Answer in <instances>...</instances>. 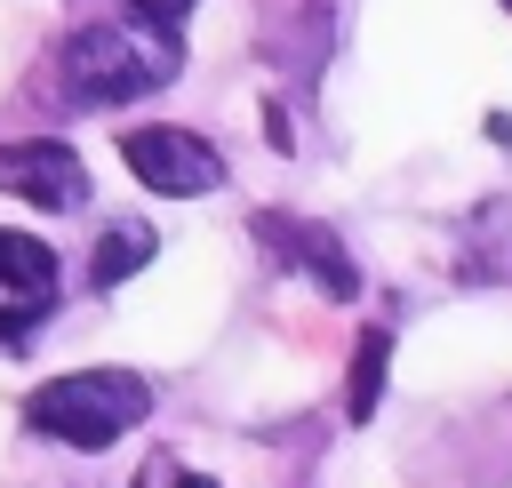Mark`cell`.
Returning a JSON list of instances; mask_svg holds the SVG:
<instances>
[{
	"label": "cell",
	"mask_w": 512,
	"mask_h": 488,
	"mask_svg": "<svg viewBox=\"0 0 512 488\" xmlns=\"http://www.w3.org/2000/svg\"><path fill=\"white\" fill-rule=\"evenodd\" d=\"M504 8H512V0H504Z\"/></svg>",
	"instance_id": "obj_11"
},
{
	"label": "cell",
	"mask_w": 512,
	"mask_h": 488,
	"mask_svg": "<svg viewBox=\"0 0 512 488\" xmlns=\"http://www.w3.org/2000/svg\"><path fill=\"white\" fill-rule=\"evenodd\" d=\"M56 304V248L32 232H0V336L40 320Z\"/></svg>",
	"instance_id": "obj_6"
},
{
	"label": "cell",
	"mask_w": 512,
	"mask_h": 488,
	"mask_svg": "<svg viewBox=\"0 0 512 488\" xmlns=\"http://www.w3.org/2000/svg\"><path fill=\"white\" fill-rule=\"evenodd\" d=\"M384 368H392V336L368 328V336L352 344V384H344V416H352V424L376 416V400H384Z\"/></svg>",
	"instance_id": "obj_8"
},
{
	"label": "cell",
	"mask_w": 512,
	"mask_h": 488,
	"mask_svg": "<svg viewBox=\"0 0 512 488\" xmlns=\"http://www.w3.org/2000/svg\"><path fill=\"white\" fill-rule=\"evenodd\" d=\"M152 248H160V240H152V224H136V216H128V224H112V232H96V256H88V280H96V288H120L128 272H144V264H152Z\"/></svg>",
	"instance_id": "obj_7"
},
{
	"label": "cell",
	"mask_w": 512,
	"mask_h": 488,
	"mask_svg": "<svg viewBox=\"0 0 512 488\" xmlns=\"http://www.w3.org/2000/svg\"><path fill=\"white\" fill-rule=\"evenodd\" d=\"M192 8H200V0H128V16H144V24H168V32H176Z\"/></svg>",
	"instance_id": "obj_10"
},
{
	"label": "cell",
	"mask_w": 512,
	"mask_h": 488,
	"mask_svg": "<svg viewBox=\"0 0 512 488\" xmlns=\"http://www.w3.org/2000/svg\"><path fill=\"white\" fill-rule=\"evenodd\" d=\"M248 232H256L288 272H304L320 296H336V304H344V296H360V264L344 256V240H336L328 224H304V216H288V208H256V224H248Z\"/></svg>",
	"instance_id": "obj_4"
},
{
	"label": "cell",
	"mask_w": 512,
	"mask_h": 488,
	"mask_svg": "<svg viewBox=\"0 0 512 488\" xmlns=\"http://www.w3.org/2000/svg\"><path fill=\"white\" fill-rule=\"evenodd\" d=\"M0 192H16L32 208H80L88 200V168H80L72 144L24 136V144H0Z\"/></svg>",
	"instance_id": "obj_5"
},
{
	"label": "cell",
	"mask_w": 512,
	"mask_h": 488,
	"mask_svg": "<svg viewBox=\"0 0 512 488\" xmlns=\"http://www.w3.org/2000/svg\"><path fill=\"white\" fill-rule=\"evenodd\" d=\"M184 72V40L168 24H80L64 48H56V88L80 104V112H104V104H128V96H152Z\"/></svg>",
	"instance_id": "obj_1"
},
{
	"label": "cell",
	"mask_w": 512,
	"mask_h": 488,
	"mask_svg": "<svg viewBox=\"0 0 512 488\" xmlns=\"http://www.w3.org/2000/svg\"><path fill=\"white\" fill-rule=\"evenodd\" d=\"M136 488H216V480H200V472H184L176 456H144V472H136Z\"/></svg>",
	"instance_id": "obj_9"
},
{
	"label": "cell",
	"mask_w": 512,
	"mask_h": 488,
	"mask_svg": "<svg viewBox=\"0 0 512 488\" xmlns=\"http://www.w3.org/2000/svg\"><path fill=\"white\" fill-rule=\"evenodd\" d=\"M152 408V384L136 368H72V376H48L32 400H24V424L40 440H64V448H112L128 424H144Z\"/></svg>",
	"instance_id": "obj_2"
},
{
	"label": "cell",
	"mask_w": 512,
	"mask_h": 488,
	"mask_svg": "<svg viewBox=\"0 0 512 488\" xmlns=\"http://www.w3.org/2000/svg\"><path fill=\"white\" fill-rule=\"evenodd\" d=\"M120 160H128V176H136L144 192H160V200H200V192L224 184L216 144L192 136V128H120Z\"/></svg>",
	"instance_id": "obj_3"
}]
</instances>
